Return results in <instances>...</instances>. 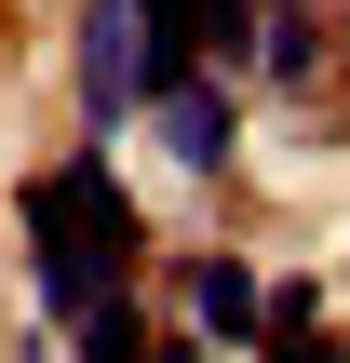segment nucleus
Instances as JSON below:
<instances>
[{
    "label": "nucleus",
    "mask_w": 350,
    "mask_h": 363,
    "mask_svg": "<svg viewBox=\"0 0 350 363\" xmlns=\"http://www.w3.org/2000/svg\"><path fill=\"white\" fill-rule=\"evenodd\" d=\"M27 269H40V310L54 323H94V310L135 296V216L108 189V148L27 175Z\"/></svg>",
    "instance_id": "obj_1"
},
{
    "label": "nucleus",
    "mask_w": 350,
    "mask_h": 363,
    "mask_svg": "<svg viewBox=\"0 0 350 363\" xmlns=\"http://www.w3.org/2000/svg\"><path fill=\"white\" fill-rule=\"evenodd\" d=\"M135 94H162L135 0H81V108H94V148H108V135L135 121Z\"/></svg>",
    "instance_id": "obj_2"
},
{
    "label": "nucleus",
    "mask_w": 350,
    "mask_h": 363,
    "mask_svg": "<svg viewBox=\"0 0 350 363\" xmlns=\"http://www.w3.org/2000/svg\"><path fill=\"white\" fill-rule=\"evenodd\" d=\"M189 337H202V350H243V337H270V283H256L243 256H202V269H189Z\"/></svg>",
    "instance_id": "obj_3"
},
{
    "label": "nucleus",
    "mask_w": 350,
    "mask_h": 363,
    "mask_svg": "<svg viewBox=\"0 0 350 363\" xmlns=\"http://www.w3.org/2000/svg\"><path fill=\"white\" fill-rule=\"evenodd\" d=\"M162 148H175L189 175H229V94H216V81H175V94H162Z\"/></svg>",
    "instance_id": "obj_4"
},
{
    "label": "nucleus",
    "mask_w": 350,
    "mask_h": 363,
    "mask_svg": "<svg viewBox=\"0 0 350 363\" xmlns=\"http://www.w3.org/2000/svg\"><path fill=\"white\" fill-rule=\"evenodd\" d=\"M310 54H324V27H310V13H297V0H283V13H270V27H256V67H270V81H297V67H310Z\"/></svg>",
    "instance_id": "obj_5"
},
{
    "label": "nucleus",
    "mask_w": 350,
    "mask_h": 363,
    "mask_svg": "<svg viewBox=\"0 0 350 363\" xmlns=\"http://www.w3.org/2000/svg\"><path fill=\"white\" fill-rule=\"evenodd\" d=\"M175 27H189L202 54H243V0H175Z\"/></svg>",
    "instance_id": "obj_6"
},
{
    "label": "nucleus",
    "mask_w": 350,
    "mask_h": 363,
    "mask_svg": "<svg viewBox=\"0 0 350 363\" xmlns=\"http://www.w3.org/2000/svg\"><path fill=\"white\" fill-rule=\"evenodd\" d=\"M270 363H350L337 337H310V323H297V337H270Z\"/></svg>",
    "instance_id": "obj_7"
},
{
    "label": "nucleus",
    "mask_w": 350,
    "mask_h": 363,
    "mask_svg": "<svg viewBox=\"0 0 350 363\" xmlns=\"http://www.w3.org/2000/svg\"><path fill=\"white\" fill-rule=\"evenodd\" d=\"M337 40H350V13H337Z\"/></svg>",
    "instance_id": "obj_8"
}]
</instances>
